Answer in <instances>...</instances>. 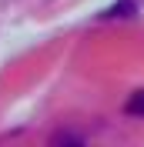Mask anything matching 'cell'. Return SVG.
<instances>
[{
    "mask_svg": "<svg viewBox=\"0 0 144 147\" xmlns=\"http://www.w3.org/2000/svg\"><path fill=\"white\" fill-rule=\"evenodd\" d=\"M134 13H137V3H134V0H121V3H114V7H107L101 17L107 20V17H134Z\"/></svg>",
    "mask_w": 144,
    "mask_h": 147,
    "instance_id": "1",
    "label": "cell"
},
{
    "mask_svg": "<svg viewBox=\"0 0 144 147\" xmlns=\"http://www.w3.org/2000/svg\"><path fill=\"white\" fill-rule=\"evenodd\" d=\"M124 110L131 114V117H144V90H134L131 97H127Z\"/></svg>",
    "mask_w": 144,
    "mask_h": 147,
    "instance_id": "2",
    "label": "cell"
}]
</instances>
